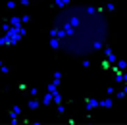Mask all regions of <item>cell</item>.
Here are the masks:
<instances>
[{
	"instance_id": "obj_1",
	"label": "cell",
	"mask_w": 127,
	"mask_h": 125,
	"mask_svg": "<svg viewBox=\"0 0 127 125\" xmlns=\"http://www.w3.org/2000/svg\"><path fill=\"white\" fill-rule=\"evenodd\" d=\"M83 104H85L87 112H93V110L100 108V102L96 100V98H93V96H85V98H83Z\"/></svg>"
},
{
	"instance_id": "obj_2",
	"label": "cell",
	"mask_w": 127,
	"mask_h": 125,
	"mask_svg": "<svg viewBox=\"0 0 127 125\" xmlns=\"http://www.w3.org/2000/svg\"><path fill=\"white\" fill-rule=\"evenodd\" d=\"M104 8H106V12H108V14H110V16H116V14H118V4H116V2H106V6H104Z\"/></svg>"
},
{
	"instance_id": "obj_3",
	"label": "cell",
	"mask_w": 127,
	"mask_h": 125,
	"mask_svg": "<svg viewBox=\"0 0 127 125\" xmlns=\"http://www.w3.org/2000/svg\"><path fill=\"white\" fill-rule=\"evenodd\" d=\"M98 102H100V108H106V110H114L116 108V104H114L112 98H102V100H98Z\"/></svg>"
},
{
	"instance_id": "obj_4",
	"label": "cell",
	"mask_w": 127,
	"mask_h": 125,
	"mask_svg": "<svg viewBox=\"0 0 127 125\" xmlns=\"http://www.w3.org/2000/svg\"><path fill=\"white\" fill-rule=\"evenodd\" d=\"M52 100H54V96H52L50 93H46L44 96H42V98H40V104H42V106H46V108H50V106L54 104Z\"/></svg>"
},
{
	"instance_id": "obj_5",
	"label": "cell",
	"mask_w": 127,
	"mask_h": 125,
	"mask_svg": "<svg viewBox=\"0 0 127 125\" xmlns=\"http://www.w3.org/2000/svg\"><path fill=\"white\" fill-rule=\"evenodd\" d=\"M71 4V0H52V8H67Z\"/></svg>"
},
{
	"instance_id": "obj_6",
	"label": "cell",
	"mask_w": 127,
	"mask_h": 125,
	"mask_svg": "<svg viewBox=\"0 0 127 125\" xmlns=\"http://www.w3.org/2000/svg\"><path fill=\"white\" fill-rule=\"evenodd\" d=\"M46 93H50V94H58V93H60V87L54 85L52 81H46Z\"/></svg>"
},
{
	"instance_id": "obj_7",
	"label": "cell",
	"mask_w": 127,
	"mask_h": 125,
	"mask_svg": "<svg viewBox=\"0 0 127 125\" xmlns=\"http://www.w3.org/2000/svg\"><path fill=\"white\" fill-rule=\"evenodd\" d=\"M64 39H58V37H50V40H48V44L52 46V50H58L60 48V44H62Z\"/></svg>"
},
{
	"instance_id": "obj_8",
	"label": "cell",
	"mask_w": 127,
	"mask_h": 125,
	"mask_svg": "<svg viewBox=\"0 0 127 125\" xmlns=\"http://www.w3.org/2000/svg\"><path fill=\"white\" fill-rule=\"evenodd\" d=\"M42 104H40V98H31V100L27 102V108H31V110H39Z\"/></svg>"
},
{
	"instance_id": "obj_9",
	"label": "cell",
	"mask_w": 127,
	"mask_h": 125,
	"mask_svg": "<svg viewBox=\"0 0 127 125\" xmlns=\"http://www.w3.org/2000/svg\"><path fill=\"white\" fill-rule=\"evenodd\" d=\"M16 89H17V93H19V94H27V91H29V85H27L25 81H21V83H17V85H16Z\"/></svg>"
},
{
	"instance_id": "obj_10",
	"label": "cell",
	"mask_w": 127,
	"mask_h": 125,
	"mask_svg": "<svg viewBox=\"0 0 127 125\" xmlns=\"http://www.w3.org/2000/svg\"><path fill=\"white\" fill-rule=\"evenodd\" d=\"M8 23L12 25V27H21L23 21H21V17H19V16H14V17H10V19H8Z\"/></svg>"
},
{
	"instance_id": "obj_11",
	"label": "cell",
	"mask_w": 127,
	"mask_h": 125,
	"mask_svg": "<svg viewBox=\"0 0 127 125\" xmlns=\"http://www.w3.org/2000/svg\"><path fill=\"white\" fill-rule=\"evenodd\" d=\"M110 67H112L110 60H108V58H102V60H100V69L102 71H110Z\"/></svg>"
},
{
	"instance_id": "obj_12",
	"label": "cell",
	"mask_w": 127,
	"mask_h": 125,
	"mask_svg": "<svg viewBox=\"0 0 127 125\" xmlns=\"http://www.w3.org/2000/svg\"><path fill=\"white\" fill-rule=\"evenodd\" d=\"M56 116H58V119H62V117L65 116V106H64V104H58V106H56Z\"/></svg>"
},
{
	"instance_id": "obj_13",
	"label": "cell",
	"mask_w": 127,
	"mask_h": 125,
	"mask_svg": "<svg viewBox=\"0 0 127 125\" xmlns=\"http://www.w3.org/2000/svg\"><path fill=\"white\" fill-rule=\"evenodd\" d=\"M6 10H10V12H14V10L17 8V0H6Z\"/></svg>"
},
{
	"instance_id": "obj_14",
	"label": "cell",
	"mask_w": 127,
	"mask_h": 125,
	"mask_svg": "<svg viewBox=\"0 0 127 125\" xmlns=\"http://www.w3.org/2000/svg\"><path fill=\"white\" fill-rule=\"evenodd\" d=\"M12 71H14V67H10V65H2V67H0V75L6 77V75H10Z\"/></svg>"
},
{
	"instance_id": "obj_15",
	"label": "cell",
	"mask_w": 127,
	"mask_h": 125,
	"mask_svg": "<svg viewBox=\"0 0 127 125\" xmlns=\"http://www.w3.org/2000/svg\"><path fill=\"white\" fill-rule=\"evenodd\" d=\"M114 94H116L118 98H121V100H123V98H127V91H125V89H121V91H116Z\"/></svg>"
},
{
	"instance_id": "obj_16",
	"label": "cell",
	"mask_w": 127,
	"mask_h": 125,
	"mask_svg": "<svg viewBox=\"0 0 127 125\" xmlns=\"http://www.w3.org/2000/svg\"><path fill=\"white\" fill-rule=\"evenodd\" d=\"M27 94H29L31 98H39V91H37L35 87H33V89H29V91H27Z\"/></svg>"
},
{
	"instance_id": "obj_17",
	"label": "cell",
	"mask_w": 127,
	"mask_h": 125,
	"mask_svg": "<svg viewBox=\"0 0 127 125\" xmlns=\"http://www.w3.org/2000/svg\"><path fill=\"white\" fill-rule=\"evenodd\" d=\"M118 67H119L121 71H125V69H127V62H125V60H119V58H118Z\"/></svg>"
},
{
	"instance_id": "obj_18",
	"label": "cell",
	"mask_w": 127,
	"mask_h": 125,
	"mask_svg": "<svg viewBox=\"0 0 127 125\" xmlns=\"http://www.w3.org/2000/svg\"><path fill=\"white\" fill-rule=\"evenodd\" d=\"M52 96H54V100H52V102H54V106L62 104V94H60V93H58V94H52Z\"/></svg>"
},
{
	"instance_id": "obj_19",
	"label": "cell",
	"mask_w": 127,
	"mask_h": 125,
	"mask_svg": "<svg viewBox=\"0 0 127 125\" xmlns=\"http://www.w3.org/2000/svg\"><path fill=\"white\" fill-rule=\"evenodd\" d=\"M65 123H67V125H75V123H79V121H77V117H75V116H71V117L65 119Z\"/></svg>"
},
{
	"instance_id": "obj_20",
	"label": "cell",
	"mask_w": 127,
	"mask_h": 125,
	"mask_svg": "<svg viewBox=\"0 0 127 125\" xmlns=\"http://www.w3.org/2000/svg\"><path fill=\"white\" fill-rule=\"evenodd\" d=\"M81 62V67H83V69H91V62H89V60H79Z\"/></svg>"
},
{
	"instance_id": "obj_21",
	"label": "cell",
	"mask_w": 127,
	"mask_h": 125,
	"mask_svg": "<svg viewBox=\"0 0 127 125\" xmlns=\"http://www.w3.org/2000/svg\"><path fill=\"white\" fill-rule=\"evenodd\" d=\"M19 17H21V21H23V23H29V21H31V19H33V17L29 16V14H21V16H19Z\"/></svg>"
},
{
	"instance_id": "obj_22",
	"label": "cell",
	"mask_w": 127,
	"mask_h": 125,
	"mask_svg": "<svg viewBox=\"0 0 127 125\" xmlns=\"http://www.w3.org/2000/svg\"><path fill=\"white\" fill-rule=\"evenodd\" d=\"M110 54H112V46H110V44H106V46H104V58H108Z\"/></svg>"
},
{
	"instance_id": "obj_23",
	"label": "cell",
	"mask_w": 127,
	"mask_h": 125,
	"mask_svg": "<svg viewBox=\"0 0 127 125\" xmlns=\"http://www.w3.org/2000/svg\"><path fill=\"white\" fill-rule=\"evenodd\" d=\"M83 10H85L87 14H95V12H96V6H85Z\"/></svg>"
},
{
	"instance_id": "obj_24",
	"label": "cell",
	"mask_w": 127,
	"mask_h": 125,
	"mask_svg": "<svg viewBox=\"0 0 127 125\" xmlns=\"http://www.w3.org/2000/svg\"><path fill=\"white\" fill-rule=\"evenodd\" d=\"M83 119H85V121H93V119H95V116H93L91 112H87V114L83 116Z\"/></svg>"
},
{
	"instance_id": "obj_25",
	"label": "cell",
	"mask_w": 127,
	"mask_h": 125,
	"mask_svg": "<svg viewBox=\"0 0 127 125\" xmlns=\"http://www.w3.org/2000/svg\"><path fill=\"white\" fill-rule=\"evenodd\" d=\"M17 4H19V6H31L33 2L31 0H17Z\"/></svg>"
},
{
	"instance_id": "obj_26",
	"label": "cell",
	"mask_w": 127,
	"mask_h": 125,
	"mask_svg": "<svg viewBox=\"0 0 127 125\" xmlns=\"http://www.w3.org/2000/svg\"><path fill=\"white\" fill-rule=\"evenodd\" d=\"M108 60H110V63H116V62H118V56H116L114 52H112V54L108 56Z\"/></svg>"
},
{
	"instance_id": "obj_27",
	"label": "cell",
	"mask_w": 127,
	"mask_h": 125,
	"mask_svg": "<svg viewBox=\"0 0 127 125\" xmlns=\"http://www.w3.org/2000/svg\"><path fill=\"white\" fill-rule=\"evenodd\" d=\"M106 93L114 94V93H116V87H114V85H106Z\"/></svg>"
},
{
	"instance_id": "obj_28",
	"label": "cell",
	"mask_w": 127,
	"mask_h": 125,
	"mask_svg": "<svg viewBox=\"0 0 127 125\" xmlns=\"http://www.w3.org/2000/svg\"><path fill=\"white\" fill-rule=\"evenodd\" d=\"M14 112H16V116H21V106H19V104H16V106H14Z\"/></svg>"
},
{
	"instance_id": "obj_29",
	"label": "cell",
	"mask_w": 127,
	"mask_h": 125,
	"mask_svg": "<svg viewBox=\"0 0 127 125\" xmlns=\"http://www.w3.org/2000/svg\"><path fill=\"white\" fill-rule=\"evenodd\" d=\"M93 46H95V50H100V48H102V42H100V40H95Z\"/></svg>"
},
{
	"instance_id": "obj_30",
	"label": "cell",
	"mask_w": 127,
	"mask_h": 125,
	"mask_svg": "<svg viewBox=\"0 0 127 125\" xmlns=\"http://www.w3.org/2000/svg\"><path fill=\"white\" fill-rule=\"evenodd\" d=\"M19 35H21V37H25V35H27V29H25V27H19Z\"/></svg>"
},
{
	"instance_id": "obj_31",
	"label": "cell",
	"mask_w": 127,
	"mask_h": 125,
	"mask_svg": "<svg viewBox=\"0 0 127 125\" xmlns=\"http://www.w3.org/2000/svg\"><path fill=\"white\" fill-rule=\"evenodd\" d=\"M121 89H125V91H127V79L123 81V83H121Z\"/></svg>"
},
{
	"instance_id": "obj_32",
	"label": "cell",
	"mask_w": 127,
	"mask_h": 125,
	"mask_svg": "<svg viewBox=\"0 0 127 125\" xmlns=\"http://www.w3.org/2000/svg\"><path fill=\"white\" fill-rule=\"evenodd\" d=\"M31 2H33V4H39V2H40V0H31Z\"/></svg>"
},
{
	"instance_id": "obj_33",
	"label": "cell",
	"mask_w": 127,
	"mask_h": 125,
	"mask_svg": "<svg viewBox=\"0 0 127 125\" xmlns=\"http://www.w3.org/2000/svg\"><path fill=\"white\" fill-rule=\"evenodd\" d=\"M2 65H4V60H0V67H2Z\"/></svg>"
},
{
	"instance_id": "obj_34",
	"label": "cell",
	"mask_w": 127,
	"mask_h": 125,
	"mask_svg": "<svg viewBox=\"0 0 127 125\" xmlns=\"http://www.w3.org/2000/svg\"><path fill=\"white\" fill-rule=\"evenodd\" d=\"M125 17H127V12H125Z\"/></svg>"
}]
</instances>
